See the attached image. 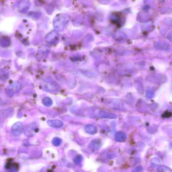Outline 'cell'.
<instances>
[{"mask_svg": "<svg viewBox=\"0 0 172 172\" xmlns=\"http://www.w3.org/2000/svg\"><path fill=\"white\" fill-rule=\"evenodd\" d=\"M146 95L147 98L149 99H151L154 97V94L152 91L150 90H147L146 92Z\"/></svg>", "mask_w": 172, "mask_h": 172, "instance_id": "5b68a950", "label": "cell"}, {"mask_svg": "<svg viewBox=\"0 0 172 172\" xmlns=\"http://www.w3.org/2000/svg\"><path fill=\"white\" fill-rule=\"evenodd\" d=\"M165 115L166 117H170L171 116V114L170 112H166V113Z\"/></svg>", "mask_w": 172, "mask_h": 172, "instance_id": "8992f818", "label": "cell"}, {"mask_svg": "<svg viewBox=\"0 0 172 172\" xmlns=\"http://www.w3.org/2000/svg\"><path fill=\"white\" fill-rule=\"evenodd\" d=\"M100 116L102 118L109 119H114L117 117V115L114 113L105 111L100 112Z\"/></svg>", "mask_w": 172, "mask_h": 172, "instance_id": "6da1fadb", "label": "cell"}, {"mask_svg": "<svg viewBox=\"0 0 172 172\" xmlns=\"http://www.w3.org/2000/svg\"><path fill=\"white\" fill-rule=\"evenodd\" d=\"M135 87L137 89V91H138L140 93L143 94L144 93V88L143 85L142 84L140 83H135Z\"/></svg>", "mask_w": 172, "mask_h": 172, "instance_id": "3957f363", "label": "cell"}, {"mask_svg": "<svg viewBox=\"0 0 172 172\" xmlns=\"http://www.w3.org/2000/svg\"><path fill=\"white\" fill-rule=\"evenodd\" d=\"M126 137L125 134L122 132H119L116 135V138L118 140H122L125 139Z\"/></svg>", "mask_w": 172, "mask_h": 172, "instance_id": "277c9868", "label": "cell"}, {"mask_svg": "<svg viewBox=\"0 0 172 172\" xmlns=\"http://www.w3.org/2000/svg\"><path fill=\"white\" fill-rule=\"evenodd\" d=\"M6 169L10 172H17L18 171V166L16 163H10L6 165Z\"/></svg>", "mask_w": 172, "mask_h": 172, "instance_id": "7a4b0ae2", "label": "cell"}]
</instances>
